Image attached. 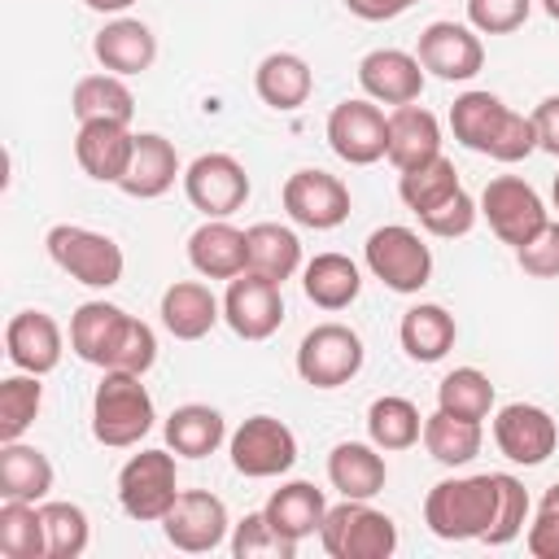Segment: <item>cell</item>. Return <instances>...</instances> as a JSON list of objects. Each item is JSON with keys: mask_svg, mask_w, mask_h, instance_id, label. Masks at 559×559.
Instances as JSON below:
<instances>
[{"mask_svg": "<svg viewBox=\"0 0 559 559\" xmlns=\"http://www.w3.org/2000/svg\"><path fill=\"white\" fill-rule=\"evenodd\" d=\"M389 480L384 450L376 441H341L328 454V485L341 498H376Z\"/></svg>", "mask_w": 559, "mask_h": 559, "instance_id": "24", "label": "cell"}, {"mask_svg": "<svg viewBox=\"0 0 559 559\" xmlns=\"http://www.w3.org/2000/svg\"><path fill=\"white\" fill-rule=\"evenodd\" d=\"M498 511V480L485 476H445L424 498V524L441 542H480Z\"/></svg>", "mask_w": 559, "mask_h": 559, "instance_id": "1", "label": "cell"}, {"mask_svg": "<svg viewBox=\"0 0 559 559\" xmlns=\"http://www.w3.org/2000/svg\"><path fill=\"white\" fill-rule=\"evenodd\" d=\"M44 515V537H48V559H79L92 542L87 511L74 502H39Z\"/></svg>", "mask_w": 559, "mask_h": 559, "instance_id": "42", "label": "cell"}, {"mask_svg": "<svg viewBox=\"0 0 559 559\" xmlns=\"http://www.w3.org/2000/svg\"><path fill=\"white\" fill-rule=\"evenodd\" d=\"M415 57L428 74L445 83H467L485 66V44H480V31H472L467 22H428L419 31Z\"/></svg>", "mask_w": 559, "mask_h": 559, "instance_id": "16", "label": "cell"}, {"mask_svg": "<svg viewBox=\"0 0 559 559\" xmlns=\"http://www.w3.org/2000/svg\"><path fill=\"white\" fill-rule=\"evenodd\" d=\"M437 406L463 419H489L493 411V380L480 367H454L437 384Z\"/></svg>", "mask_w": 559, "mask_h": 559, "instance_id": "40", "label": "cell"}, {"mask_svg": "<svg viewBox=\"0 0 559 559\" xmlns=\"http://www.w3.org/2000/svg\"><path fill=\"white\" fill-rule=\"evenodd\" d=\"M135 135L127 122H79L74 131V162L96 183H118L131 166Z\"/></svg>", "mask_w": 559, "mask_h": 559, "instance_id": "19", "label": "cell"}, {"mask_svg": "<svg viewBox=\"0 0 559 559\" xmlns=\"http://www.w3.org/2000/svg\"><path fill=\"white\" fill-rule=\"evenodd\" d=\"M415 0H345V9L362 22H389V17H402Z\"/></svg>", "mask_w": 559, "mask_h": 559, "instance_id": "52", "label": "cell"}, {"mask_svg": "<svg viewBox=\"0 0 559 559\" xmlns=\"http://www.w3.org/2000/svg\"><path fill=\"white\" fill-rule=\"evenodd\" d=\"M459 188H463L459 183V170H454V162L445 153H437V157H428V162H419L411 170H397V197H402V205L415 218L428 214V210H437L441 201H450Z\"/></svg>", "mask_w": 559, "mask_h": 559, "instance_id": "37", "label": "cell"}, {"mask_svg": "<svg viewBox=\"0 0 559 559\" xmlns=\"http://www.w3.org/2000/svg\"><path fill=\"white\" fill-rule=\"evenodd\" d=\"M424 79H428V70L419 66V57L402 52V48H371L358 61V87L376 105H411V100H419Z\"/></svg>", "mask_w": 559, "mask_h": 559, "instance_id": "17", "label": "cell"}, {"mask_svg": "<svg viewBox=\"0 0 559 559\" xmlns=\"http://www.w3.org/2000/svg\"><path fill=\"white\" fill-rule=\"evenodd\" d=\"M153 397L144 389V376L131 371H105L92 393V437L109 450H131L153 428Z\"/></svg>", "mask_w": 559, "mask_h": 559, "instance_id": "2", "label": "cell"}, {"mask_svg": "<svg viewBox=\"0 0 559 559\" xmlns=\"http://www.w3.org/2000/svg\"><path fill=\"white\" fill-rule=\"evenodd\" d=\"M92 52L109 74H144L157 61V35L140 17H114L96 31Z\"/></svg>", "mask_w": 559, "mask_h": 559, "instance_id": "23", "label": "cell"}, {"mask_svg": "<svg viewBox=\"0 0 559 559\" xmlns=\"http://www.w3.org/2000/svg\"><path fill=\"white\" fill-rule=\"evenodd\" d=\"M280 201H284V214L310 231H332L349 218V188L336 175L314 170V166L293 170L280 188Z\"/></svg>", "mask_w": 559, "mask_h": 559, "instance_id": "12", "label": "cell"}, {"mask_svg": "<svg viewBox=\"0 0 559 559\" xmlns=\"http://www.w3.org/2000/svg\"><path fill=\"white\" fill-rule=\"evenodd\" d=\"M319 542L332 559H389L397 550V524L376 511L371 498H345L328 507Z\"/></svg>", "mask_w": 559, "mask_h": 559, "instance_id": "3", "label": "cell"}, {"mask_svg": "<svg viewBox=\"0 0 559 559\" xmlns=\"http://www.w3.org/2000/svg\"><path fill=\"white\" fill-rule=\"evenodd\" d=\"M528 153H537V127H533L528 114L507 109V118H502V127H498V135H493L485 157H493V162H524Z\"/></svg>", "mask_w": 559, "mask_h": 559, "instance_id": "49", "label": "cell"}, {"mask_svg": "<svg viewBox=\"0 0 559 559\" xmlns=\"http://www.w3.org/2000/svg\"><path fill=\"white\" fill-rule=\"evenodd\" d=\"M367 437L380 445V450H411L419 437H424V415L411 397H397V393H384L367 406Z\"/></svg>", "mask_w": 559, "mask_h": 559, "instance_id": "38", "label": "cell"}, {"mask_svg": "<svg viewBox=\"0 0 559 559\" xmlns=\"http://www.w3.org/2000/svg\"><path fill=\"white\" fill-rule=\"evenodd\" d=\"M480 441H485V428L480 419H463V415H450V411H432L424 419V450L441 463V467H463L480 454Z\"/></svg>", "mask_w": 559, "mask_h": 559, "instance_id": "35", "label": "cell"}, {"mask_svg": "<svg viewBox=\"0 0 559 559\" xmlns=\"http://www.w3.org/2000/svg\"><path fill=\"white\" fill-rule=\"evenodd\" d=\"M44 406V384L31 371L0 380V441H22Z\"/></svg>", "mask_w": 559, "mask_h": 559, "instance_id": "41", "label": "cell"}, {"mask_svg": "<svg viewBox=\"0 0 559 559\" xmlns=\"http://www.w3.org/2000/svg\"><path fill=\"white\" fill-rule=\"evenodd\" d=\"M253 87H258V100L280 109V114H293L310 100L314 92V74L306 66V57L297 52H266L253 70Z\"/></svg>", "mask_w": 559, "mask_h": 559, "instance_id": "27", "label": "cell"}, {"mask_svg": "<svg viewBox=\"0 0 559 559\" xmlns=\"http://www.w3.org/2000/svg\"><path fill=\"white\" fill-rule=\"evenodd\" d=\"M245 236H249V271L284 284V280H293L306 266L301 262V240H297L293 227H284V223H253Z\"/></svg>", "mask_w": 559, "mask_h": 559, "instance_id": "34", "label": "cell"}, {"mask_svg": "<svg viewBox=\"0 0 559 559\" xmlns=\"http://www.w3.org/2000/svg\"><path fill=\"white\" fill-rule=\"evenodd\" d=\"M183 197L205 218H231L249 201V175L231 153H201L183 166Z\"/></svg>", "mask_w": 559, "mask_h": 559, "instance_id": "11", "label": "cell"}, {"mask_svg": "<svg viewBox=\"0 0 559 559\" xmlns=\"http://www.w3.org/2000/svg\"><path fill=\"white\" fill-rule=\"evenodd\" d=\"M70 109L79 122H127L135 114V96L122 83V74H83L70 92Z\"/></svg>", "mask_w": 559, "mask_h": 559, "instance_id": "33", "label": "cell"}, {"mask_svg": "<svg viewBox=\"0 0 559 559\" xmlns=\"http://www.w3.org/2000/svg\"><path fill=\"white\" fill-rule=\"evenodd\" d=\"M92 13H122V9H131L135 0H83Z\"/></svg>", "mask_w": 559, "mask_h": 559, "instance_id": "53", "label": "cell"}, {"mask_svg": "<svg viewBox=\"0 0 559 559\" xmlns=\"http://www.w3.org/2000/svg\"><path fill=\"white\" fill-rule=\"evenodd\" d=\"M362 262L389 293H402V297L419 293L432 280V249L419 240L415 227H402V223L376 227L362 245Z\"/></svg>", "mask_w": 559, "mask_h": 559, "instance_id": "5", "label": "cell"}, {"mask_svg": "<svg viewBox=\"0 0 559 559\" xmlns=\"http://www.w3.org/2000/svg\"><path fill=\"white\" fill-rule=\"evenodd\" d=\"M528 118L537 127V148L550 153V157H559V96H546Z\"/></svg>", "mask_w": 559, "mask_h": 559, "instance_id": "51", "label": "cell"}, {"mask_svg": "<svg viewBox=\"0 0 559 559\" xmlns=\"http://www.w3.org/2000/svg\"><path fill=\"white\" fill-rule=\"evenodd\" d=\"M515 262L533 280H559V223H546L528 245H520Z\"/></svg>", "mask_w": 559, "mask_h": 559, "instance_id": "50", "label": "cell"}, {"mask_svg": "<svg viewBox=\"0 0 559 559\" xmlns=\"http://www.w3.org/2000/svg\"><path fill=\"white\" fill-rule=\"evenodd\" d=\"M441 153V122H437V114L432 109H424V105H393L389 109V162L397 166V170H411V166H419V162H428V157H437Z\"/></svg>", "mask_w": 559, "mask_h": 559, "instance_id": "25", "label": "cell"}, {"mask_svg": "<svg viewBox=\"0 0 559 559\" xmlns=\"http://www.w3.org/2000/svg\"><path fill=\"white\" fill-rule=\"evenodd\" d=\"M476 218H480V201H472L463 188L450 197V201H441L437 210H428V214H419V227L428 231V236H441V240H454V236H467L472 227H476Z\"/></svg>", "mask_w": 559, "mask_h": 559, "instance_id": "47", "label": "cell"}, {"mask_svg": "<svg viewBox=\"0 0 559 559\" xmlns=\"http://www.w3.org/2000/svg\"><path fill=\"white\" fill-rule=\"evenodd\" d=\"M44 249H48V258H52L70 280H79V284H87V288H114V284L122 280V266H127V258H122V249H118L114 236L92 231V227H79V223H57V227H48Z\"/></svg>", "mask_w": 559, "mask_h": 559, "instance_id": "4", "label": "cell"}, {"mask_svg": "<svg viewBox=\"0 0 559 559\" xmlns=\"http://www.w3.org/2000/svg\"><path fill=\"white\" fill-rule=\"evenodd\" d=\"M153 362H157V336H153V328H148L144 319L127 314V323H122V332H118V341H114V349H109L105 371H131V376H144Z\"/></svg>", "mask_w": 559, "mask_h": 559, "instance_id": "45", "label": "cell"}, {"mask_svg": "<svg viewBox=\"0 0 559 559\" xmlns=\"http://www.w3.org/2000/svg\"><path fill=\"white\" fill-rule=\"evenodd\" d=\"M362 336L349 323H319L297 345V376L310 389H341L362 371Z\"/></svg>", "mask_w": 559, "mask_h": 559, "instance_id": "7", "label": "cell"}, {"mask_svg": "<svg viewBox=\"0 0 559 559\" xmlns=\"http://www.w3.org/2000/svg\"><path fill=\"white\" fill-rule=\"evenodd\" d=\"M493 480H498V511H493V524H489V533H485L480 542H489V546H511V542L524 533L533 502H528V489H524L520 476L493 472Z\"/></svg>", "mask_w": 559, "mask_h": 559, "instance_id": "43", "label": "cell"}, {"mask_svg": "<svg viewBox=\"0 0 559 559\" xmlns=\"http://www.w3.org/2000/svg\"><path fill=\"white\" fill-rule=\"evenodd\" d=\"M524 546L533 559H559V480L542 493L533 520H528V533H524Z\"/></svg>", "mask_w": 559, "mask_h": 559, "instance_id": "48", "label": "cell"}, {"mask_svg": "<svg viewBox=\"0 0 559 559\" xmlns=\"http://www.w3.org/2000/svg\"><path fill=\"white\" fill-rule=\"evenodd\" d=\"M533 0H467V26L480 35H511L528 22Z\"/></svg>", "mask_w": 559, "mask_h": 559, "instance_id": "46", "label": "cell"}, {"mask_svg": "<svg viewBox=\"0 0 559 559\" xmlns=\"http://www.w3.org/2000/svg\"><path fill=\"white\" fill-rule=\"evenodd\" d=\"M122 323H127V310H122V306H114V301H83V306L70 314V349H74L83 362H92V367L105 371L109 349H114Z\"/></svg>", "mask_w": 559, "mask_h": 559, "instance_id": "32", "label": "cell"}, {"mask_svg": "<svg viewBox=\"0 0 559 559\" xmlns=\"http://www.w3.org/2000/svg\"><path fill=\"white\" fill-rule=\"evenodd\" d=\"M223 441H227V419L205 402H183L166 415V445L183 459H205Z\"/></svg>", "mask_w": 559, "mask_h": 559, "instance_id": "31", "label": "cell"}, {"mask_svg": "<svg viewBox=\"0 0 559 559\" xmlns=\"http://www.w3.org/2000/svg\"><path fill=\"white\" fill-rule=\"evenodd\" d=\"M4 354L17 371H31V376H48L61 367V354H66V336L57 328L52 314L44 310H17L4 328Z\"/></svg>", "mask_w": 559, "mask_h": 559, "instance_id": "18", "label": "cell"}, {"mask_svg": "<svg viewBox=\"0 0 559 559\" xmlns=\"http://www.w3.org/2000/svg\"><path fill=\"white\" fill-rule=\"evenodd\" d=\"M227 528H231L227 507H223V498L210 493V489H179L175 507H170L166 520H162L166 542H170L175 550H183V555L218 550V546L227 542Z\"/></svg>", "mask_w": 559, "mask_h": 559, "instance_id": "14", "label": "cell"}, {"mask_svg": "<svg viewBox=\"0 0 559 559\" xmlns=\"http://www.w3.org/2000/svg\"><path fill=\"white\" fill-rule=\"evenodd\" d=\"M550 197H555V210H559V175H555V183H550Z\"/></svg>", "mask_w": 559, "mask_h": 559, "instance_id": "55", "label": "cell"}, {"mask_svg": "<svg viewBox=\"0 0 559 559\" xmlns=\"http://www.w3.org/2000/svg\"><path fill=\"white\" fill-rule=\"evenodd\" d=\"M0 555L4 559H48L39 502H0Z\"/></svg>", "mask_w": 559, "mask_h": 559, "instance_id": "39", "label": "cell"}, {"mask_svg": "<svg viewBox=\"0 0 559 559\" xmlns=\"http://www.w3.org/2000/svg\"><path fill=\"white\" fill-rule=\"evenodd\" d=\"M262 515H266V520L275 524V533H284L288 542H306V537H314V533L323 528L328 498H323V489L310 485V480H288V485H280V489L266 498Z\"/></svg>", "mask_w": 559, "mask_h": 559, "instance_id": "28", "label": "cell"}, {"mask_svg": "<svg viewBox=\"0 0 559 559\" xmlns=\"http://www.w3.org/2000/svg\"><path fill=\"white\" fill-rule=\"evenodd\" d=\"M223 323L240 341H266V336H275L280 323H284V293H280V284L266 280V275H258V271H240L236 280H227Z\"/></svg>", "mask_w": 559, "mask_h": 559, "instance_id": "13", "label": "cell"}, {"mask_svg": "<svg viewBox=\"0 0 559 559\" xmlns=\"http://www.w3.org/2000/svg\"><path fill=\"white\" fill-rule=\"evenodd\" d=\"M188 262L205 280H236L249 271V236L227 218H205L188 236Z\"/></svg>", "mask_w": 559, "mask_h": 559, "instance_id": "20", "label": "cell"}, {"mask_svg": "<svg viewBox=\"0 0 559 559\" xmlns=\"http://www.w3.org/2000/svg\"><path fill=\"white\" fill-rule=\"evenodd\" d=\"M493 445H498L511 463L537 467V463H546V459L555 454V445H559V424H555V415H550L546 406H537V402H507V406H498V415H493Z\"/></svg>", "mask_w": 559, "mask_h": 559, "instance_id": "15", "label": "cell"}, {"mask_svg": "<svg viewBox=\"0 0 559 559\" xmlns=\"http://www.w3.org/2000/svg\"><path fill=\"white\" fill-rule=\"evenodd\" d=\"M542 9H546V13L555 17V22H559V0H542Z\"/></svg>", "mask_w": 559, "mask_h": 559, "instance_id": "54", "label": "cell"}, {"mask_svg": "<svg viewBox=\"0 0 559 559\" xmlns=\"http://www.w3.org/2000/svg\"><path fill=\"white\" fill-rule=\"evenodd\" d=\"M301 293L306 301H314L319 310H345L358 301L362 293V271L354 258L345 253H314L301 266Z\"/></svg>", "mask_w": 559, "mask_h": 559, "instance_id": "29", "label": "cell"}, {"mask_svg": "<svg viewBox=\"0 0 559 559\" xmlns=\"http://www.w3.org/2000/svg\"><path fill=\"white\" fill-rule=\"evenodd\" d=\"M175 179H183V166H179L175 144L166 135H157V131H140L135 135V153H131V166L118 179V188L127 197H135V201H153V197L170 192Z\"/></svg>", "mask_w": 559, "mask_h": 559, "instance_id": "21", "label": "cell"}, {"mask_svg": "<svg viewBox=\"0 0 559 559\" xmlns=\"http://www.w3.org/2000/svg\"><path fill=\"white\" fill-rule=\"evenodd\" d=\"M231 467L249 480H271L284 476L297 463V437L284 419L275 415H249L231 437H227Z\"/></svg>", "mask_w": 559, "mask_h": 559, "instance_id": "9", "label": "cell"}, {"mask_svg": "<svg viewBox=\"0 0 559 559\" xmlns=\"http://www.w3.org/2000/svg\"><path fill=\"white\" fill-rule=\"evenodd\" d=\"M231 555L236 559H293L297 542L275 533V524L262 511H249L240 524H231Z\"/></svg>", "mask_w": 559, "mask_h": 559, "instance_id": "44", "label": "cell"}, {"mask_svg": "<svg viewBox=\"0 0 559 559\" xmlns=\"http://www.w3.org/2000/svg\"><path fill=\"white\" fill-rule=\"evenodd\" d=\"M328 148L349 166L380 162L389 153V114L367 96L332 105V114H328Z\"/></svg>", "mask_w": 559, "mask_h": 559, "instance_id": "10", "label": "cell"}, {"mask_svg": "<svg viewBox=\"0 0 559 559\" xmlns=\"http://www.w3.org/2000/svg\"><path fill=\"white\" fill-rule=\"evenodd\" d=\"M507 109H511V105H502V96H493V92H463V96H454V105H450V131H454V140H459L463 148L489 153V144H493V135H498Z\"/></svg>", "mask_w": 559, "mask_h": 559, "instance_id": "36", "label": "cell"}, {"mask_svg": "<svg viewBox=\"0 0 559 559\" xmlns=\"http://www.w3.org/2000/svg\"><path fill=\"white\" fill-rule=\"evenodd\" d=\"M397 341H402L406 358H415V362H441L454 349V341H459V323H454V314L445 306L419 301V306H411L402 314Z\"/></svg>", "mask_w": 559, "mask_h": 559, "instance_id": "30", "label": "cell"}, {"mask_svg": "<svg viewBox=\"0 0 559 559\" xmlns=\"http://www.w3.org/2000/svg\"><path fill=\"white\" fill-rule=\"evenodd\" d=\"M480 214H485L489 231H493L502 245H511V249L528 245V240L550 223L546 201H542L537 188L524 183L520 175H498V179H489L485 192H480Z\"/></svg>", "mask_w": 559, "mask_h": 559, "instance_id": "8", "label": "cell"}, {"mask_svg": "<svg viewBox=\"0 0 559 559\" xmlns=\"http://www.w3.org/2000/svg\"><path fill=\"white\" fill-rule=\"evenodd\" d=\"M57 472L39 445L0 441V502H44Z\"/></svg>", "mask_w": 559, "mask_h": 559, "instance_id": "26", "label": "cell"}, {"mask_svg": "<svg viewBox=\"0 0 559 559\" xmlns=\"http://www.w3.org/2000/svg\"><path fill=\"white\" fill-rule=\"evenodd\" d=\"M179 498V467L170 445L166 450H140L118 472V502L140 524H162L166 511Z\"/></svg>", "mask_w": 559, "mask_h": 559, "instance_id": "6", "label": "cell"}, {"mask_svg": "<svg viewBox=\"0 0 559 559\" xmlns=\"http://www.w3.org/2000/svg\"><path fill=\"white\" fill-rule=\"evenodd\" d=\"M162 328L175 336V341H201L214 332V323L223 319V301L210 293V284L201 280H175L166 293H162Z\"/></svg>", "mask_w": 559, "mask_h": 559, "instance_id": "22", "label": "cell"}]
</instances>
